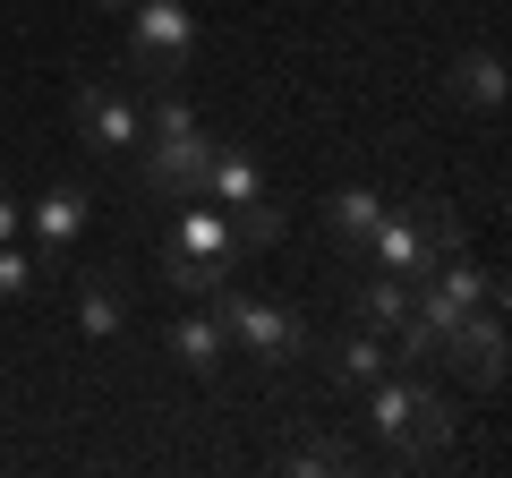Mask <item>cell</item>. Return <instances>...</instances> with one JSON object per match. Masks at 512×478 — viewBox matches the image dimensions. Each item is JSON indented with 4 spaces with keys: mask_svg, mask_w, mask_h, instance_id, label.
<instances>
[{
    "mask_svg": "<svg viewBox=\"0 0 512 478\" xmlns=\"http://www.w3.org/2000/svg\"><path fill=\"white\" fill-rule=\"evenodd\" d=\"M197 52V9L188 0H137L128 9V69L146 77V86H171Z\"/></svg>",
    "mask_w": 512,
    "mask_h": 478,
    "instance_id": "cell-4",
    "label": "cell"
},
{
    "mask_svg": "<svg viewBox=\"0 0 512 478\" xmlns=\"http://www.w3.org/2000/svg\"><path fill=\"white\" fill-rule=\"evenodd\" d=\"M163 248H180V257H205V265H231V274H239V231H231V214H222V205H205V197H188V214L171 222Z\"/></svg>",
    "mask_w": 512,
    "mask_h": 478,
    "instance_id": "cell-8",
    "label": "cell"
},
{
    "mask_svg": "<svg viewBox=\"0 0 512 478\" xmlns=\"http://www.w3.org/2000/svg\"><path fill=\"white\" fill-rule=\"evenodd\" d=\"M86 222H94V197H86L77 180H52L35 205H26V231H35V248H43V257L77 248V239H86Z\"/></svg>",
    "mask_w": 512,
    "mask_h": 478,
    "instance_id": "cell-7",
    "label": "cell"
},
{
    "mask_svg": "<svg viewBox=\"0 0 512 478\" xmlns=\"http://www.w3.org/2000/svg\"><path fill=\"white\" fill-rule=\"evenodd\" d=\"M282 470H308V478H333V470H350V453L333 436H308V444H291L282 453Z\"/></svg>",
    "mask_w": 512,
    "mask_h": 478,
    "instance_id": "cell-21",
    "label": "cell"
},
{
    "mask_svg": "<svg viewBox=\"0 0 512 478\" xmlns=\"http://www.w3.org/2000/svg\"><path fill=\"white\" fill-rule=\"evenodd\" d=\"M77 325H86V342H120L128 333V299L111 274H77Z\"/></svg>",
    "mask_w": 512,
    "mask_h": 478,
    "instance_id": "cell-14",
    "label": "cell"
},
{
    "mask_svg": "<svg viewBox=\"0 0 512 478\" xmlns=\"http://www.w3.org/2000/svg\"><path fill=\"white\" fill-rule=\"evenodd\" d=\"M402 316H410V282H393V274H367V282H359V325H376L384 342H393Z\"/></svg>",
    "mask_w": 512,
    "mask_h": 478,
    "instance_id": "cell-17",
    "label": "cell"
},
{
    "mask_svg": "<svg viewBox=\"0 0 512 478\" xmlns=\"http://www.w3.org/2000/svg\"><path fill=\"white\" fill-rule=\"evenodd\" d=\"M444 94L495 120V111H504V52H495V43H470V52L453 60V77H444Z\"/></svg>",
    "mask_w": 512,
    "mask_h": 478,
    "instance_id": "cell-11",
    "label": "cell"
},
{
    "mask_svg": "<svg viewBox=\"0 0 512 478\" xmlns=\"http://www.w3.org/2000/svg\"><path fill=\"white\" fill-rule=\"evenodd\" d=\"M436 368H453V376H470L478 393H495L504 385V308H470L453 333H444Z\"/></svg>",
    "mask_w": 512,
    "mask_h": 478,
    "instance_id": "cell-5",
    "label": "cell"
},
{
    "mask_svg": "<svg viewBox=\"0 0 512 478\" xmlns=\"http://www.w3.org/2000/svg\"><path fill=\"white\" fill-rule=\"evenodd\" d=\"M231 231H239V248H274V239L291 231V214H282V205H274V188H265L256 205H239V214H231Z\"/></svg>",
    "mask_w": 512,
    "mask_h": 478,
    "instance_id": "cell-19",
    "label": "cell"
},
{
    "mask_svg": "<svg viewBox=\"0 0 512 478\" xmlns=\"http://www.w3.org/2000/svg\"><path fill=\"white\" fill-rule=\"evenodd\" d=\"M359 257L376 265V274H393V282H427L444 257H461V214H453L444 197H419V205H384Z\"/></svg>",
    "mask_w": 512,
    "mask_h": 478,
    "instance_id": "cell-2",
    "label": "cell"
},
{
    "mask_svg": "<svg viewBox=\"0 0 512 478\" xmlns=\"http://www.w3.org/2000/svg\"><path fill=\"white\" fill-rule=\"evenodd\" d=\"M94 9H111V18H128V9H137V0H94Z\"/></svg>",
    "mask_w": 512,
    "mask_h": 478,
    "instance_id": "cell-23",
    "label": "cell"
},
{
    "mask_svg": "<svg viewBox=\"0 0 512 478\" xmlns=\"http://www.w3.org/2000/svg\"><path fill=\"white\" fill-rule=\"evenodd\" d=\"M384 368H393V342L376 325H350L342 342H325V385H342V393H367Z\"/></svg>",
    "mask_w": 512,
    "mask_h": 478,
    "instance_id": "cell-9",
    "label": "cell"
},
{
    "mask_svg": "<svg viewBox=\"0 0 512 478\" xmlns=\"http://www.w3.org/2000/svg\"><path fill=\"white\" fill-rule=\"evenodd\" d=\"M214 146L222 137L205 129L197 111L180 103L171 86H154V103H146V137H137V154H146V188L154 197H205V171H214Z\"/></svg>",
    "mask_w": 512,
    "mask_h": 478,
    "instance_id": "cell-1",
    "label": "cell"
},
{
    "mask_svg": "<svg viewBox=\"0 0 512 478\" xmlns=\"http://www.w3.org/2000/svg\"><path fill=\"white\" fill-rule=\"evenodd\" d=\"M43 265H52L43 248H18V239H0V299H26Z\"/></svg>",
    "mask_w": 512,
    "mask_h": 478,
    "instance_id": "cell-20",
    "label": "cell"
},
{
    "mask_svg": "<svg viewBox=\"0 0 512 478\" xmlns=\"http://www.w3.org/2000/svg\"><path fill=\"white\" fill-rule=\"evenodd\" d=\"M419 385H427V376H393V368L367 385V427H376V444L410 453V427H419Z\"/></svg>",
    "mask_w": 512,
    "mask_h": 478,
    "instance_id": "cell-10",
    "label": "cell"
},
{
    "mask_svg": "<svg viewBox=\"0 0 512 478\" xmlns=\"http://www.w3.org/2000/svg\"><path fill=\"white\" fill-rule=\"evenodd\" d=\"M265 197V171H256L248 146H214V171H205V205H222V214H239V205Z\"/></svg>",
    "mask_w": 512,
    "mask_h": 478,
    "instance_id": "cell-12",
    "label": "cell"
},
{
    "mask_svg": "<svg viewBox=\"0 0 512 478\" xmlns=\"http://www.w3.org/2000/svg\"><path fill=\"white\" fill-rule=\"evenodd\" d=\"M163 282L180 299H214L222 282H231V265H205V257H180V248H163Z\"/></svg>",
    "mask_w": 512,
    "mask_h": 478,
    "instance_id": "cell-18",
    "label": "cell"
},
{
    "mask_svg": "<svg viewBox=\"0 0 512 478\" xmlns=\"http://www.w3.org/2000/svg\"><path fill=\"white\" fill-rule=\"evenodd\" d=\"M18 231H26V205L9 197V188H0V239H18Z\"/></svg>",
    "mask_w": 512,
    "mask_h": 478,
    "instance_id": "cell-22",
    "label": "cell"
},
{
    "mask_svg": "<svg viewBox=\"0 0 512 478\" xmlns=\"http://www.w3.org/2000/svg\"><path fill=\"white\" fill-rule=\"evenodd\" d=\"M376 214H384V197H376V188H333V197H325V231L342 239L350 257L367 248V231H376Z\"/></svg>",
    "mask_w": 512,
    "mask_h": 478,
    "instance_id": "cell-15",
    "label": "cell"
},
{
    "mask_svg": "<svg viewBox=\"0 0 512 478\" xmlns=\"http://www.w3.org/2000/svg\"><path fill=\"white\" fill-rule=\"evenodd\" d=\"M163 350H171V359H180L188 376H214L222 359H231V342H222V325H214V308H188L180 325H171V342H163Z\"/></svg>",
    "mask_w": 512,
    "mask_h": 478,
    "instance_id": "cell-13",
    "label": "cell"
},
{
    "mask_svg": "<svg viewBox=\"0 0 512 478\" xmlns=\"http://www.w3.org/2000/svg\"><path fill=\"white\" fill-rule=\"evenodd\" d=\"M461 436V402L436 385H419V427H410V453H444V444Z\"/></svg>",
    "mask_w": 512,
    "mask_h": 478,
    "instance_id": "cell-16",
    "label": "cell"
},
{
    "mask_svg": "<svg viewBox=\"0 0 512 478\" xmlns=\"http://www.w3.org/2000/svg\"><path fill=\"white\" fill-rule=\"evenodd\" d=\"M69 120H77V146H94V154H128L137 137H146V111L128 103L120 86H77V103H69Z\"/></svg>",
    "mask_w": 512,
    "mask_h": 478,
    "instance_id": "cell-6",
    "label": "cell"
},
{
    "mask_svg": "<svg viewBox=\"0 0 512 478\" xmlns=\"http://www.w3.org/2000/svg\"><path fill=\"white\" fill-rule=\"evenodd\" d=\"M214 325L231 350H248V359H299L308 350V325H299L291 308H274V299H256L248 282H222L214 291Z\"/></svg>",
    "mask_w": 512,
    "mask_h": 478,
    "instance_id": "cell-3",
    "label": "cell"
}]
</instances>
